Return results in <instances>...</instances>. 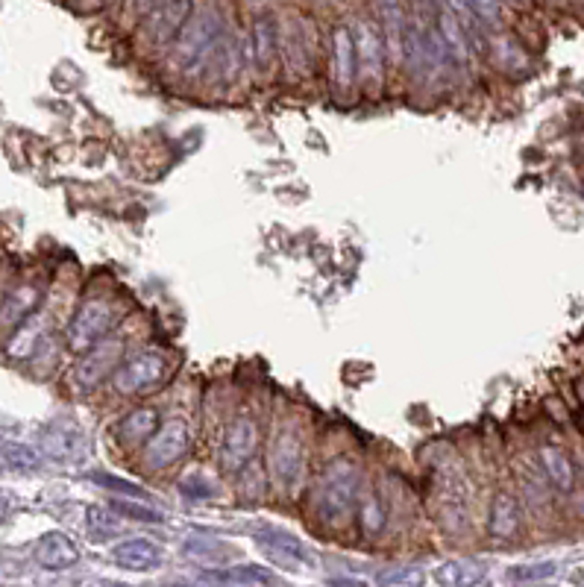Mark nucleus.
I'll return each mask as SVG.
<instances>
[{
  "label": "nucleus",
  "mask_w": 584,
  "mask_h": 587,
  "mask_svg": "<svg viewBox=\"0 0 584 587\" xmlns=\"http://www.w3.org/2000/svg\"><path fill=\"white\" fill-rule=\"evenodd\" d=\"M359 505V467L347 458L332 461L317 482V514L329 526H341Z\"/></svg>",
  "instance_id": "nucleus-1"
},
{
  "label": "nucleus",
  "mask_w": 584,
  "mask_h": 587,
  "mask_svg": "<svg viewBox=\"0 0 584 587\" xmlns=\"http://www.w3.org/2000/svg\"><path fill=\"white\" fill-rule=\"evenodd\" d=\"M226 33L224 12L218 6H203L200 12H191L188 21L182 24L180 36L174 39L177 50H174V62L180 68H194L206 53L209 47L215 45L221 36Z\"/></svg>",
  "instance_id": "nucleus-2"
},
{
  "label": "nucleus",
  "mask_w": 584,
  "mask_h": 587,
  "mask_svg": "<svg viewBox=\"0 0 584 587\" xmlns=\"http://www.w3.org/2000/svg\"><path fill=\"white\" fill-rule=\"evenodd\" d=\"M121 309L106 297H89L68 326V347L74 353H86L97 341L106 338V332L118 323Z\"/></svg>",
  "instance_id": "nucleus-3"
},
{
  "label": "nucleus",
  "mask_w": 584,
  "mask_h": 587,
  "mask_svg": "<svg viewBox=\"0 0 584 587\" xmlns=\"http://www.w3.org/2000/svg\"><path fill=\"white\" fill-rule=\"evenodd\" d=\"M270 473L273 479L291 491L294 485H300L303 473H306V450L303 441L294 429H279L276 438L270 441Z\"/></svg>",
  "instance_id": "nucleus-4"
},
{
  "label": "nucleus",
  "mask_w": 584,
  "mask_h": 587,
  "mask_svg": "<svg viewBox=\"0 0 584 587\" xmlns=\"http://www.w3.org/2000/svg\"><path fill=\"white\" fill-rule=\"evenodd\" d=\"M165 370H168V364L159 353H138L135 359L115 367L112 388L124 397H133V394L156 388L165 379Z\"/></svg>",
  "instance_id": "nucleus-5"
},
{
  "label": "nucleus",
  "mask_w": 584,
  "mask_h": 587,
  "mask_svg": "<svg viewBox=\"0 0 584 587\" xmlns=\"http://www.w3.org/2000/svg\"><path fill=\"white\" fill-rule=\"evenodd\" d=\"M191 444V435H188V426L182 420H168L165 426H159L150 438H147V447H144V464L150 470H165L171 464H177L182 455L188 452Z\"/></svg>",
  "instance_id": "nucleus-6"
},
{
  "label": "nucleus",
  "mask_w": 584,
  "mask_h": 587,
  "mask_svg": "<svg viewBox=\"0 0 584 587\" xmlns=\"http://www.w3.org/2000/svg\"><path fill=\"white\" fill-rule=\"evenodd\" d=\"M259 447V429L250 417H238L229 429H226L224 447H221V470L224 473H241Z\"/></svg>",
  "instance_id": "nucleus-7"
},
{
  "label": "nucleus",
  "mask_w": 584,
  "mask_h": 587,
  "mask_svg": "<svg viewBox=\"0 0 584 587\" xmlns=\"http://www.w3.org/2000/svg\"><path fill=\"white\" fill-rule=\"evenodd\" d=\"M194 0H159L147 12V33L156 45H171L180 36L182 24L191 15Z\"/></svg>",
  "instance_id": "nucleus-8"
},
{
  "label": "nucleus",
  "mask_w": 584,
  "mask_h": 587,
  "mask_svg": "<svg viewBox=\"0 0 584 587\" xmlns=\"http://www.w3.org/2000/svg\"><path fill=\"white\" fill-rule=\"evenodd\" d=\"M121 341H97L91 350H86V356L80 359L77 370H74V379L80 388H94L100 385L109 373H115V367L121 362Z\"/></svg>",
  "instance_id": "nucleus-9"
},
{
  "label": "nucleus",
  "mask_w": 584,
  "mask_h": 587,
  "mask_svg": "<svg viewBox=\"0 0 584 587\" xmlns=\"http://www.w3.org/2000/svg\"><path fill=\"white\" fill-rule=\"evenodd\" d=\"M112 561L121 570L147 573V570H156L162 564V546L156 541H150V538H127V541L115 543Z\"/></svg>",
  "instance_id": "nucleus-10"
},
{
  "label": "nucleus",
  "mask_w": 584,
  "mask_h": 587,
  "mask_svg": "<svg viewBox=\"0 0 584 587\" xmlns=\"http://www.w3.org/2000/svg\"><path fill=\"white\" fill-rule=\"evenodd\" d=\"M353 42H356V62L364 71V77H370L373 83L382 80V68H385V45L382 36L373 24L359 21L353 30Z\"/></svg>",
  "instance_id": "nucleus-11"
},
{
  "label": "nucleus",
  "mask_w": 584,
  "mask_h": 587,
  "mask_svg": "<svg viewBox=\"0 0 584 587\" xmlns=\"http://www.w3.org/2000/svg\"><path fill=\"white\" fill-rule=\"evenodd\" d=\"M33 558H36V564H39L42 570L59 573V570H68V567H74V564L80 561V549H77V543L71 541L68 535H62V532H47V535H42L39 543H36Z\"/></svg>",
  "instance_id": "nucleus-12"
},
{
  "label": "nucleus",
  "mask_w": 584,
  "mask_h": 587,
  "mask_svg": "<svg viewBox=\"0 0 584 587\" xmlns=\"http://www.w3.org/2000/svg\"><path fill=\"white\" fill-rule=\"evenodd\" d=\"M332 53H335V86H338V91H347L356 83V74H359L353 30L335 27V33H332Z\"/></svg>",
  "instance_id": "nucleus-13"
},
{
  "label": "nucleus",
  "mask_w": 584,
  "mask_h": 587,
  "mask_svg": "<svg viewBox=\"0 0 584 587\" xmlns=\"http://www.w3.org/2000/svg\"><path fill=\"white\" fill-rule=\"evenodd\" d=\"M276 50H279V30H276L270 15H259L256 24H253V50H250V56L259 65V71H268L270 65H273Z\"/></svg>",
  "instance_id": "nucleus-14"
},
{
  "label": "nucleus",
  "mask_w": 584,
  "mask_h": 587,
  "mask_svg": "<svg viewBox=\"0 0 584 587\" xmlns=\"http://www.w3.org/2000/svg\"><path fill=\"white\" fill-rule=\"evenodd\" d=\"M540 464H543V473L549 476V482L558 488V491H573L576 485V467L570 461V455L558 447H540Z\"/></svg>",
  "instance_id": "nucleus-15"
},
{
  "label": "nucleus",
  "mask_w": 584,
  "mask_h": 587,
  "mask_svg": "<svg viewBox=\"0 0 584 587\" xmlns=\"http://www.w3.org/2000/svg\"><path fill=\"white\" fill-rule=\"evenodd\" d=\"M259 543L265 546V552H268L273 561H279V564H285V567H300V564H306V549H303V543L297 541L294 535H285V532H265V535H259Z\"/></svg>",
  "instance_id": "nucleus-16"
},
{
  "label": "nucleus",
  "mask_w": 584,
  "mask_h": 587,
  "mask_svg": "<svg viewBox=\"0 0 584 587\" xmlns=\"http://www.w3.org/2000/svg\"><path fill=\"white\" fill-rule=\"evenodd\" d=\"M279 50L285 56V65L297 74H309V62H312V50L303 39V27L297 24H288L282 33H279Z\"/></svg>",
  "instance_id": "nucleus-17"
},
{
  "label": "nucleus",
  "mask_w": 584,
  "mask_h": 587,
  "mask_svg": "<svg viewBox=\"0 0 584 587\" xmlns=\"http://www.w3.org/2000/svg\"><path fill=\"white\" fill-rule=\"evenodd\" d=\"M488 579V570L476 561H447L435 570V582L447 587H473Z\"/></svg>",
  "instance_id": "nucleus-18"
},
{
  "label": "nucleus",
  "mask_w": 584,
  "mask_h": 587,
  "mask_svg": "<svg viewBox=\"0 0 584 587\" xmlns=\"http://www.w3.org/2000/svg\"><path fill=\"white\" fill-rule=\"evenodd\" d=\"M520 526V505L511 494H496L491 502V517H488V532L494 538H511Z\"/></svg>",
  "instance_id": "nucleus-19"
},
{
  "label": "nucleus",
  "mask_w": 584,
  "mask_h": 587,
  "mask_svg": "<svg viewBox=\"0 0 584 587\" xmlns=\"http://www.w3.org/2000/svg\"><path fill=\"white\" fill-rule=\"evenodd\" d=\"M156 426H159L156 408H135L118 423V438L124 444H141V441H147L156 432Z\"/></svg>",
  "instance_id": "nucleus-20"
},
{
  "label": "nucleus",
  "mask_w": 584,
  "mask_h": 587,
  "mask_svg": "<svg viewBox=\"0 0 584 587\" xmlns=\"http://www.w3.org/2000/svg\"><path fill=\"white\" fill-rule=\"evenodd\" d=\"M24 326L15 332V338L9 341V347H6V353L12 356V359H30L33 353H36V347L42 344V338H45V332H42V320L39 317H24L21 320Z\"/></svg>",
  "instance_id": "nucleus-21"
},
{
  "label": "nucleus",
  "mask_w": 584,
  "mask_h": 587,
  "mask_svg": "<svg viewBox=\"0 0 584 587\" xmlns=\"http://www.w3.org/2000/svg\"><path fill=\"white\" fill-rule=\"evenodd\" d=\"M203 579L206 582H226V585H273L276 582L268 570L253 567V564H241V567L221 570V573H206Z\"/></svg>",
  "instance_id": "nucleus-22"
},
{
  "label": "nucleus",
  "mask_w": 584,
  "mask_h": 587,
  "mask_svg": "<svg viewBox=\"0 0 584 587\" xmlns=\"http://www.w3.org/2000/svg\"><path fill=\"white\" fill-rule=\"evenodd\" d=\"M36 303H39V291L36 288H21V291H15L6 303H3V309H0V320L3 323H21L24 317H30V312L36 309Z\"/></svg>",
  "instance_id": "nucleus-23"
},
{
  "label": "nucleus",
  "mask_w": 584,
  "mask_h": 587,
  "mask_svg": "<svg viewBox=\"0 0 584 587\" xmlns=\"http://www.w3.org/2000/svg\"><path fill=\"white\" fill-rule=\"evenodd\" d=\"M388 523V514H385V505L379 497H367L361 502V529L364 535H379Z\"/></svg>",
  "instance_id": "nucleus-24"
},
{
  "label": "nucleus",
  "mask_w": 584,
  "mask_h": 587,
  "mask_svg": "<svg viewBox=\"0 0 584 587\" xmlns=\"http://www.w3.org/2000/svg\"><path fill=\"white\" fill-rule=\"evenodd\" d=\"M558 573V564L555 561H543V564H517L505 573L508 582H543L549 576Z\"/></svg>",
  "instance_id": "nucleus-25"
},
{
  "label": "nucleus",
  "mask_w": 584,
  "mask_h": 587,
  "mask_svg": "<svg viewBox=\"0 0 584 587\" xmlns=\"http://www.w3.org/2000/svg\"><path fill=\"white\" fill-rule=\"evenodd\" d=\"M45 450L56 458H77L80 455V441L71 438L65 429H50L45 435Z\"/></svg>",
  "instance_id": "nucleus-26"
},
{
  "label": "nucleus",
  "mask_w": 584,
  "mask_h": 587,
  "mask_svg": "<svg viewBox=\"0 0 584 587\" xmlns=\"http://www.w3.org/2000/svg\"><path fill=\"white\" fill-rule=\"evenodd\" d=\"M112 508L121 514V517H133L138 523H162V514L147 508V505H138V502H124V499H112Z\"/></svg>",
  "instance_id": "nucleus-27"
},
{
  "label": "nucleus",
  "mask_w": 584,
  "mask_h": 587,
  "mask_svg": "<svg viewBox=\"0 0 584 587\" xmlns=\"http://www.w3.org/2000/svg\"><path fill=\"white\" fill-rule=\"evenodd\" d=\"M3 458H6L12 467H18V470H36V467H39V455H36V450H30V447H24V444H6V447H3Z\"/></svg>",
  "instance_id": "nucleus-28"
},
{
  "label": "nucleus",
  "mask_w": 584,
  "mask_h": 587,
  "mask_svg": "<svg viewBox=\"0 0 584 587\" xmlns=\"http://www.w3.org/2000/svg\"><path fill=\"white\" fill-rule=\"evenodd\" d=\"M464 6L476 15V21H482V24H499V15H502L499 0H464Z\"/></svg>",
  "instance_id": "nucleus-29"
},
{
  "label": "nucleus",
  "mask_w": 584,
  "mask_h": 587,
  "mask_svg": "<svg viewBox=\"0 0 584 587\" xmlns=\"http://www.w3.org/2000/svg\"><path fill=\"white\" fill-rule=\"evenodd\" d=\"M97 485H103V488H109V491H121V494H133V497H144V491L141 488H135L133 482H124V479H115V476H103V473H94L91 476Z\"/></svg>",
  "instance_id": "nucleus-30"
},
{
  "label": "nucleus",
  "mask_w": 584,
  "mask_h": 587,
  "mask_svg": "<svg viewBox=\"0 0 584 587\" xmlns=\"http://www.w3.org/2000/svg\"><path fill=\"white\" fill-rule=\"evenodd\" d=\"M420 582V573L414 567H403V570H391L379 576V585H414Z\"/></svg>",
  "instance_id": "nucleus-31"
},
{
  "label": "nucleus",
  "mask_w": 584,
  "mask_h": 587,
  "mask_svg": "<svg viewBox=\"0 0 584 587\" xmlns=\"http://www.w3.org/2000/svg\"><path fill=\"white\" fill-rule=\"evenodd\" d=\"M112 520V517H109ZM106 520V514L100 511V508H89V526L94 532H103V535H109V532H115L118 529V523H109Z\"/></svg>",
  "instance_id": "nucleus-32"
},
{
  "label": "nucleus",
  "mask_w": 584,
  "mask_h": 587,
  "mask_svg": "<svg viewBox=\"0 0 584 587\" xmlns=\"http://www.w3.org/2000/svg\"><path fill=\"white\" fill-rule=\"evenodd\" d=\"M127 3H130V9H133V12H138V15H147V12H150L159 0H127Z\"/></svg>",
  "instance_id": "nucleus-33"
},
{
  "label": "nucleus",
  "mask_w": 584,
  "mask_h": 587,
  "mask_svg": "<svg viewBox=\"0 0 584 587\" xmlns=\"http://www.w3.org/2000/svg\"><path fill=\"white\" fill-rule=\"evenodd\" d=\"M579 394H582V400H584V382H582V385H579Z\"/></svg>",
  "instance_id": "nucleus-34"
}]
</instances>
